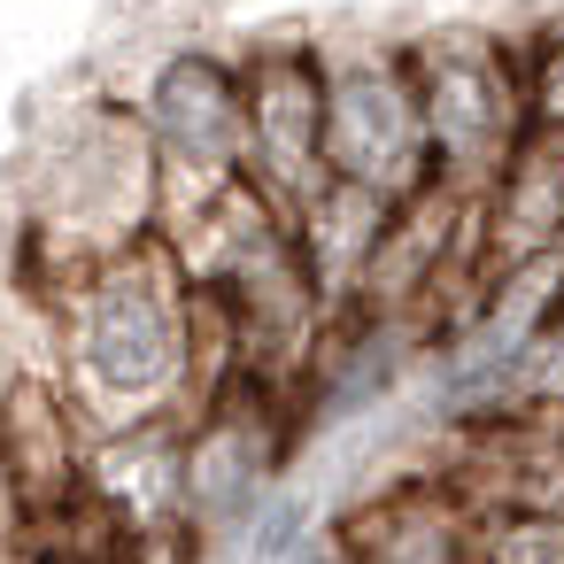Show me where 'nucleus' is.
Masks as SVG:
<instances>
[{
    "label": "nucleus",
    "instance_id": "1",
    "mask_svg": "<svg viewBox=\"0 0 564 564\" xmlns=\"http://www.w3.org/2000/svg\"><path fill=\"white\" fill-rule=\"evenodd\" d=\"M32 302L47 317V379L70 394L86 433L186 417L194 394L232 371L217 317L163 232L70 271H32Z\"/></svg>",
    "mask_w": 564,
    "mask_h": 564
},
{
    "label": "nucleus",
    "instance_id": "2",
    "mask_svg": "<svg viewBox=\"0 0 564 564\" xmlns=\"http://www.w3.org/2000/svg\"><path fill=\"white\" fill-rule=\"evenodd\" d=\"M155 225H163V163L140 109L124 94L55 109V124L32 140V186H24L32 271H70L140 248L155 240Z\"/></svg>",
    "mask_w": 564,
    "mask_h": 564
},
{
    "label": "nucleus",
    "instance_id": "3",
    "mask_svg": "<svg viewBox=\"0 0 564 564\" xmlns=\"http://www.w3.org/2000/svg\"><path fill=\"white\" fill-rule=\"evenodd\" d=\"M410 47L417 70V101H425V132H433V171L448 194L479 202L502 163L525 148L533 117H525V70H518V40L487 32V24H433Z\"/></svg>",
    "mask_w": 564,
    "mask_h": 564
},
{
    "label": "nucleus",
    "instance_id": "4",
    "mask_svg": "<svg viewBox=\"0 0 564 564\" xmlns=\"http://www.w3.org/2000/svg\"><path fill=\"white\" fill-rule=\"evenodd\" d=\"M325 163H333V178H348L394 209H410L441 186L410 47H387V40L325 47Z\"/></svg>",
    "mask_w": 564,
    "mask_h": 564
},
{
    "label": "nucleus",
    "instance_id": "5",
    "mask_svg": "<svg viewBox=\"0 0 564 564\" xmlns=\"http://www.w3.org/2000/svg\"><path fill=\"white\" fill-rule=\"evenodd\" d=\"M155 140L163 163V225L194 217L209 194H225L232 178H248V78L232 55L217 47H163L140 78V94H124Z\"/></svg>",
    "mask_w": 564,
    "mask_h": 564
},
{
    "label": "nucleus",
    "instance_id": "6",
    "mask_svg": "<svg viewBox=\"0 0 564 564\" xmlns=\"http://www.w3.org/2000/svg\"><path fill=\"white\" fill-rule=\"evenodd\" d=\"M248 78V178L302 217L325 186V47L317 40H263L240 55Z\"/></svg>",
    "mask_w": 564,
    "mask_h": 564
},
{
    "label": "nucleus",
    "instance_id": "7",
    "mask_svg": "<svg viewBox=\"0 0 564 564\" xmlns=\"http://www.w3.org/2000/svg\"><path fill=\"white\" fill-rule=\"evenodd\" d=\"M86 441H94L86 417L47 371L9 379V394H0V487L17 502V525L86 495Z\"/></svg>",
    "mask_w": 564,
    "mask_h": 564
},
{
    "label": "nucleus",
    "instance_id": "8",
    "mask_svg": "<svg viewBox=\"0 0 564 564\" xmlns=\"http://www.w3.org/2000/svg\"><path fill=\"white\" fill-rule=\"evenodd\" d=\"M86 495L109 502L132 533L163 541L186 518V502H194V448L178 441V417L94 433L86 441Z\"/></svg>",
    "mask_w": 564,
    "mask_h": 564
},
{
    "label": "nucleus",
    "instance_id": "9",
    "mask_svg": "<svg viewBox=\"0 0 564 564\" xmlns=\"http://www.w3.org/2000/svg\"><path fill=\"white\" fill-rule=\"evenodd\" d=\"M471 240H479V279H502L564 248V140L525 132V148L502 163V178L471 209Z\"/></svg>",
    "mask_w": 564,
    "mask_h": 564
},
{
    "label": "nucleus",
    "instance_id": "10",
    "mask_svg": "<svg viewBox=\"0 0 564 564\" xmlns=\"http://www.w3.org/2000/svg\"><path fill=\"white\" fill-rule=\"evenodd\" d=\"M340 564H479L471 541V502L448 487V471L410 479L394 495H371L340 525Z\"/></svg>",
    "mask_w": 564,
    "mask_h": 564
},
{
    "label": "nucleus",
    "instance_id": "11",
    "mask_svg": "<svg viewBox=\"0 0 564 564\" xmlns=\"http://www.w3.org/2000/svg\"><path fill=\"white\" fill-rule=\"evenodd\" d=\"M471 541H479V564H564V518L518 495L471 502Z\"/></svg>",
    "mask_w": 564,
    "mask_h": 564
},
{
    "label": "nucleus",
    "instance_id": "12",
    "mask_svg": "<svg viewBox=\"0 0 564 564\" xmlns=\"http://www.w3.org/2000/svg\"><path fill=\"white\" fill-rule=\"evenodd\" d=\"M518 70H525V117H533V132L564 140V17L518 32Z\"/></svg>",
    "mask_w": 564,
    "mask_h": 564
}]
</instances>
